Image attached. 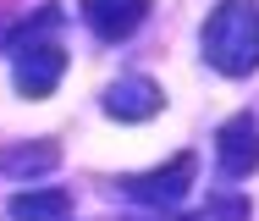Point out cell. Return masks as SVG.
<instances>
[{
  "mask_svg": "<svg viewBox=\"0 0 259 221\" xmlns=\"http://www.w3.org/2000/svg\"><path fill=\"white\" fill-rule=\"evenodd\" d=\"M204 61L221 78H248L259 66V6L254 0H221L204 17Z\"/></svg>",
  "mask_w": 259,
  "mask_h": 221,
  "instance_id": "obj_1",
  "label": "cell"
},
{
  "mask_svg": "<svg viewBox=\"0 0 259 221\" xmlns=\"http://www.w3.org/2000/svg\"><path fill=\"white\" fill-rule=\"evenodd\" d=\"M193 177H199V161L182 150V155H171V161H165V166H155V171H133V177H121V194H127L133 205H155V210H171V205H182V199H188Z\"/></svg>",
  "mask_w": 259,
  "mask_h": 221,
  "instance_id": "obj_2",
  "label": "cell"
},
{
  "mask_svg": "<svg viewBox=\"0 0 259 221\" xmlns=\"http://www.w3.org/2000/svg\"><path fill=\"white\" fill-rule=\"evenodd\" d=\"M61 78H66V50H61L55 39H39V45L11 50V83H17L22 100H45V94H55Z\"/></svg>",
  "mask_w": 259,
  "mask_h": 221,
  "instance_id": "obj_3",
  "label": "cell"
},
{
  "mask_svg": "<svg viewBox=\"0 0 259 221\" xmlns=\"http://www.w3.org/2000/svg\"><path fill=\"white\" fill-rule=\"evenodd\" d=\"M215 166H221V177H254L259 171V122L243 110V116H232V122H221V133H215Z\"/></svg>",
  "mask_w": 259,
  "mask_h": 221,
  "instance_id": "obj_4",
  "label": "cell"
},
{
  "mask_svg": "<svg viewBox=\"0 0 259 221\" xmlns=\"http://www.w3.org/2000/svg\"><path fill=\"white\" fill-rule=\"evenodd\" d=\"M105 116H116V122H149L155 110H165V94H160L155 78H144V72H121L110 89L100 94Z\"/></svg>",
  "mask_w": 259,
  "mask_h": 221,
  "instance_id": "obj_5",
  "label": "cell"
},
{
  "mask_svg": "<svg viewBox=\"0 0 259 221\" xmlns=\"http://www.w3.org/2000/svg\"><path fill=\"white\" fill-rule=\"evenodd\" d=\"M77 11L100 39H133L138 22L149 17V0H83Z\"/></svg>",
  "mask_w": 259,
  "mask_h": 221,
  "instance_id": "obj_6",
  "label": "cell"
},
{
  "mask_svg": "<svg viewBox=\"0 0 259 221\" xmlns=\"http://www.w3.org/2000/svg\"><path fill=\"white\" fill-rule=\"evenodd\" d=\"M55 166H61V144H55V138H28V144H6V150H0V171L17 177V182L50 177Z\"/></svg>",
  "mask_w": 259,
  "mask_h": 221,
  "instance_id": "obj_7",
  "label": "cell"
},
{
  "mask_svg": "<svg viewBox=\"0 0 259 221\" xmlns=\"http://www.w3.org/2000/svg\"><path fill=\"white\" fill-rule=\"evenodd\" d=\"M11 216L17 221H66L72 216V194L66 188H22L11 199Z\"/></svg>",
  "mask_w": 259,
  "mask_h": 221,
  "instance_id": "obj_8",
  "label": "cell"
},
{
  "mask_svg": "<svg viewBox=\"0 0 259 221\" xmlns=\"http://www.w3.org/2000/svg\"><path fill=\"white\" fill-rule=\"evenodd\" d=\"M55 28H61V6L50 0V6H39L33 17H22V22L6 33V45H11V50H22V45H39V39H50Z\"/></svg>",
  "mask_w": 259,
  "mask_h": 221,
  "instance_id": "obj_9",
  "label": "cell"
},
{
  "mask_svg": "<svg viewBox=\"0 0 259 221\" xmlns=\"http://www.w3.org/2000/svg\"><path fill=\"white\" fill-rule=\"evenodd\" d=\"M199 221H248V199H215L209 210H199Z\"/></svg>",
  "mask_w": 259,
  "mask_h": 221,
  "instance_id": "obj_10",
  "label": "cell"
},
{
  "mask_svg": "<svg viewBox=\"0 0 259 221\" xmlns=\"http://www.w3.org/2000/svg\"><path fill=\"white\" fill-rule=\"evenodd\" d=\"M182 221H199V216H182Z\"/></svg>",
  "mask_w": 259,
  "mask_h": 221,
  "instance_id": "obj_11",
  "label": "cell"
}]
</instances>
